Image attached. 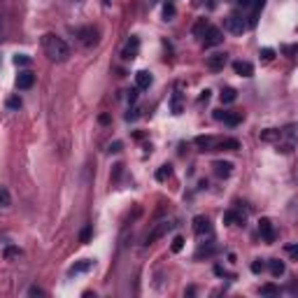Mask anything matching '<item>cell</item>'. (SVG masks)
I'll return each mask as SVG.
<instances>
[{
    "label": "cell",
    "instance_id": "1",
    "mask_svg": "<svg viewBox=\"0 0 298 298\" xmlns=\"http://www.w3.org/2000/svg\"><path fill=\"white\" fill-rule=\"evenodd\" d=\"M42 49L49 56V61H54V63H65L70 58V47L65 44L63 37H58L54 33L42 35Z\"/></svg>",
    "mask_w": 298,
    "mask_h": 298
},
{
    "label": "cell",
    "instance_id": "2",
    "mask_svg": "<svg viewBox=\"0 0 298 298\" xmlns=\"http://www.w3.org/2000/svg\"><path fill=\"white\" fill-rule=\"evenodd\" d=\"M224 42V33L217 28V26H207V31L203 35V44H205V49H210V47H217V44Z\"/></svg>",
    "mask_w": 298,
    "mask_h": 298
},
{
    "label": "cell",
    "instance_id": "3",
    "mask_svg": "<svg viewBox=\"0 0 298 298\" xmlns=\"http://www.w3.org/2000/svg\"><path fill=\"white\" fill-rule=\"evenodd\" d=\"M224 26H226V31L233 33V35H242V33L247 31V23L242 17H238V14H231L226 21H224Z\"/></svg>",
    "mask_w": 298,
    "mask_h": 298
},
{
    "label": "cell",
    "instance_id": "4",
    "mask_svg": "<svg viewBox=\"0 0 298 298\" xmlns=\"http://www.w3.org/2000/svg\"><path fill=\"white\" fill-rule=\"evenodd\" d=\"M170 228H172V224H170V222H161V224H156V226H154V228H151V231L147 233L145 242H147V245H154V242L159 240L161 235H166L168 231H170Z\"/></svg>",
    "mask_w": 298,
    "mask_h": 298
},
{
    "label": "cell",
    "instance_id": "5",
    "mask_svg": "<svg viewBox=\"0 0 298 298\" xmlns=\"http://www.w3.org/2000/svg\"><path fill=\"white\" fill-rule=\"evenodd\" d=\"M77 35H79V40H82V44H84V47H93V44L98 42V31L93 28V26L79 28V31H77Z\"/></svg>",
    "mask_w": 298,
    "mask_h": 298
},
{
    "label": "cell",
    "instance_id": "6",
    "mask_svg": "<svg viewBox=\"0 0 298 298\" xmlns=\"http://www.w3.org/2000/svg\"><path fill=\"white\" fill-rule=\"evenodd\" d=\"M214 119L228 124V126H238V124L242 121V114H240V112H224V110H217V112H214Z\"/></svg>",
    "mask_w": 298,
    "mask_h": 298
},
{
    "label": "cell",
    "instance_id": "7",
    "mask_svg": "<svg viewBox=\"0 0 298 298\" xmlns=\"http://www.w3.org/2000/svg\"><path fill=\"white\" fill-rule=\"evenodd\" d=\"M193 233L203 238V235H212V224L207 217H196L193 219Z\"/></svg>",
    "mask_w": 298,
    "mask_h": 298
},
{
    "label": "cell",
    "instance_id": "8",
    "mask_svg": "<svg viewBox=\"0 0 298 298\" xmlns=\"http://www.w3.org/2000/svg\"><path fill=\"white\" fill-rule=\"evenodd\" d=\"M140 52V40L135 37V35H130V40L126 42V47L121 49V58L124 61H130V58H135Z\"/></svg>",
    "mask_w": 298,
    "mask_h": 298
},
{
    "label": "cell",
    "instance_id": "9",
    "mask_svg": "<svg viewBox=\"0 0 298 298\" xmlns=\"http://www.w3.org/2000/svg\"><path fill=\"white\" fill-rule=\"evenodd\" d=\"M259 233H261V238L266 240L268 245L275 242V228H273V222H270V219H261V222H259Z\"/></svg>",
    "mask_w": 298,
    "mask_h": 298
},
{
    "label": "cell",
    "instance_id": "10",
    "mask_svg": "<svg viewBox=\"0 0 298 298\" xmlns=\"http://www.w3.org/2000/svg\"><path fill=\"white\" fill-rule=\"evenodd\" d=\"M35 84V74L31 70H21V73L17 74V89L19 91H26V89H31Z\"/></svg>",
    "mask_w": 298,
    "mask_h": 298
},
{
    "label": "cell",
    "instance_id": "11",
    "mask_svg": "<svg viewBox=\"0 0 298 298\" xmlns=\"http://www.w3.org/2000/svg\"><path fill=\"white\" fill-rule=\"evenodd\" d=\"M93 268V261L91 259H84V261H77V263H73V266L68 268V275H82V273H89Z\"/></svg>",
    "mask_w": 298,
    "mask_h": 298
},
{
    "label": "cell",
    "instance_id": "12",
    "mask_svg": "<svg viewBox=\"0 0 298 298\" xmlns=\"http://www.w3.org/2000/svg\"><path fill=\"white\" fill-rule=\"evenodd\" d=\"M226 63H228V56L222 54V52L212 54V56L207 58V68H210V70H224V65Z\"/></svg>",
    "mask_w": 298,
    "mask_h": 298
},
{
    "label": "cell",
    "instance_id": "13",
    "mask_svg": "<svg viewBox=\"0 0 298 298\" xmlns=\"http://www.w3.org/2000/svg\"><path fill=\"white\" fill-rule=\"evenodd\" d=\"M212 168H214V175H217V177H231L233 163H228V161H214Z\"/></svg>",
    "mask_w": 298,
    "mask_h": 298
},
{
    "label": "cell",
    "instance_id": "14",
    "mask_svg": "<svg viewBox=\"0 0 298 298\" xmlns=\"http://www.w3.org/2000/svg\"><path fill=\"white\" fill-rule=\"evenodd\" d=\"M235 149H240V142L235 138L217 140V145H214V151H235Z\"/></svg>",
    "mask_w": 298,
    "mask_h": 298
},
{
    "label": "cell",
    "instance_id": "15",
    "mask_svg": "<svg viewBox=\"0 0 298 298\" xmlns=\"http://www.w3.org/2000/svg\"><path fill=\"white\" fill-rule=\"evenodd\" d=\"M214 145H217V140L212 135H198L196 138V147L201 151H214Z\"/></svg>",
    "mask_w": 298,
    "mask_h": 298
},
{
    "label": "cell",
    "instance_id": "16",
    "mask_svg": "<svg viewBox=\"0 0 298 298\" xmlns=\"http://www.w3.org/2000/svg\"><path fill=\"white\" fill-rule=\"evenodd\" d=\"M151 82H154V77H151L149 70H140V73H135V86H138V89H149Z\"/></svg>",
    "mask_w": 298,
    "mask_h": 298
},
{
    "label": "cell",
    "instance_id": "17",
    "mask_svg": "<svg viewBox=\"0 0 298 298\" xmlns=\"http://www.w3.org/2000/svg\"><path fill=\"white\" fill-rule=\"evenodd\" d=\"M233 70L240 74V77H252V74H254V65L249 63V61H235Z\"/></svg>",
    "mask_w": 298,
    "mask_h": 298
},
{
    "label": "cell",
    "instance_id": "18",
    "mask_svg": "<svg viewBox=\"0 0 298 298\" xmlns=\"http://www.w3.org/2000/svg\"><path fill=\"white\" fill-rule=\"evenodd\" d=\"M268 268H270V275L273 277H282L284 270H287L284 261H279V259H270V261H268Z\"/></svg>",
    "mask_w": 298,
    "mask_h": 298
},
{
    "label": "cell",
    "instance_id": "19",
    "mask_svg": "<svg viewBox=\"0 0 298 298\" xmlns=\"http://www.w3.org/2000/svg\"><path fill=\"white\" fill-rule=\"evenodd\" d=\"M261 140L263 142H279L282 140V130L279 128H266V130H261Z\"/></svg>",
    "mask_w": 298,
    "mask_h": 298
},
{
    "label": "cell",
    "instance_id": "20",
    "mask_svg": "<svg viewBox=\"0 0 298 298\" xmlns=\"http://www.w3.org/2000/svg\"><path fill=\"white\" fill-rule=\"evenodd\" d=\"M266 7V0H254L252 2V17H249V26H256V21H259V14H261V10Z\"/></svg>",
    "mask_w": 298,
    "mask_h": 298
},
{
    "label": "cell",
    "instance_id": "21",
    "mask_svg": "<svg viewBox=\"0 0 298 298\" xmlns=\"http://www.w3.org/2000/svg\"><path fill=\"white\" fill-rule=\"evenodd\" d=\"M182 103H184V96H182L180 91H175V96H172V100H170L172 114H182Z\"/></svg>",
    "mask_w": 298,
    "mask_h": 298
},
{
    "label": "cell",
    "instance_id": "22",
    "mask_svg": "<svg viewBox=\"0 0 298 298\" xmlns=\"http://www.w3.org/2000/svg\"><path fill=\"white\" fill-rule=\"evenodd\" d=\"M235 98H238V91H235V89H231V86L222 89V103H233Z\"/></svg>",
    "mask_w": 298,
    "mask_h": 298
},
{
    "label": "cell",
    "instance_id": "23",
    "mask_svg": "<svg viewBox=\"0 0 298 298\" xmlns=\"http://www.w3.org/2000/svg\"><path fill=\"white\" fill-rule=\"evenodd\" d=\"M170 175H172V166H168V163H166V166H161V168H159V172H156V180L166 182Z\"/></svg>",
    "mask_w": 298,
    "mask_h": 298
},
{
    "label": "cell",
    "instance_id": "24",
    "mask_svg": "<svg viewBox=\"0 0 298 298\" xmlns=\"http://www.w3.org/2000/svg\"><path fill=\"white\" fill-rule=\"evenodd\" d=\"M12 205V196L5 186H0V207H10Z\"/></svg>",
    "mask_w": 298,
    "mask_h": 298
},
{
    "label": "cell",
    "instance_id": "25",
    "mask_svg": "<svg viewBox=\"0 0 298 298\" xmlns=\"http://www.w3.org/2000/svg\"><path fill=\"white\" fill-rule=\"evenodd\" d=\"M224 224H228V226H233V224H242V219L233 212V210H228V212L224 214Z\"/></svg>",
    "mask_w": 298,
    "mask_h": 298
},
{
    "label": "cell",
    "instance_id": "26",
    "mask_svg": "<svg viewBox=\"0 0 298 298\" xmlns=\"http://www.w3.org/2000/svg\"><path fill=\"white\" fill-rule=\"evenodd\" d=\"M207 26H210V23L205 21V19H201V21L196 23V28H193V35H196V37H203L205 31H207Z\"/></svg>",
    "mask_w": 298,
    "mask_h": 298
},
{
    "label": "cell",
    "instance_id": "27",
    "mask_svg": "<svg viewBox=\"0 0 298 298\" xmlns=\"http://www.w3.org/2000/svg\"><path fill=\"white\" fill-rule=\"evenodd\" d=\"M14 65H17V68L31 65V56H26V54H17V56H14Z\"/></svg>",
    "mask_w": 298,
    "mask_h": 298
},
{
    "label": "cell",
    "instance_id": "28",
    "mask_svg": "<svg viewBox=\"0 0 298 298\" xmlns=\"http://www.w3.org/2000/svg\"><path fill=\"white\" fill-rule=\"evenodd\" d=\"M261 294H263V296H277V294H279V287H275V284H263V287H261Z\"/></svg>",
    "mask_w": 298,
    "mask_h": 298
},
{
    "label": "cell",
    "instance_id": "29",
    "mask_svg": "<svg viewBox=\"0 0 298 298\" xmlns=\"http://www.w3.org/2000/svg\"><path fill=\"white\" fill-rule=\"evenodd\" d=\"M182 247H184V238H182V235H175V238H172L170 249L175 252V254H177V252H182Z\"/></svg>",
    "mask_w": 298,
    "mask_h": 298
},
{
    "label": "cell",
    "instance_id": "30",
    "mask_svg": "<svg viewBox=\"0 0 298 298\" xmlns=\"http://www.w3.org/2000/svg\"><path fill=\"white\" fill-rule=\"evenodd\" d=\"M21 254L23 252L19 249V247H5V254L2 256H5V259H14V256H21Z\"/></svg>",
    "mask_w": 298,
    "mask_h": 298
},
{
    "label": "cell",
    "instance_id": "31",
    "mask_svg": "<svg viewBox=\"0 0 298 298\" xmlns=\"http://www.w3.org/2000/svg\"><path fill=\"white\" fill-rule=\"evenodd\" d=\"M7 107H10V110H21V98L19 96L10 98V100H7Z\"/></svg>",
    "mask_w": 298,
    "mask_h": 298
},
{
    "label": "cell",
    "instance_id": "32",
    "mask_svg": "<svg viewBox=\"0 0 298 298\" xmlns=\"http://www.w3.org/2000/svg\"><path fill=\"white\" fill-rule=\"evenodd\" d=\"M249 268H252V273H254V275H259V273H263V268H266V266H263V263H261V261L256 259V261H254V263H252Z\"/></svg>",
    "mask_w": 298,
    "mask_h": 298
},
{
    "label": "cell",
    "instance_id": "33",
    "mask_svg": "<svg viewBox=\"0 0 298 298\" xmlns=\"http://www.w3.org/2000/svg\"><path fill=\"white\" fill-rule=\"evenodd\" d=\"M28 296H44V289H40L37 284H33V287L28 289Z\"/></svg>",
    "mask_w": 298,
    "mask_h": 298
},
{
    "label": "cell",
    "instance_id": "34",
    "mask_svg": "<svg viewBox=\"0 0 298 298\" xmlns=\"http://www.w3.org/2000/svg\"><path fill=\"white\" fill-rule=\"evenodd\" d=\"M163 17H166V19H170V17H175V7H172L170 2H168V5L163 7Z\"/></svg>",
    "mask_w": 298,
    "mask_h": 298
},
{
    "label": "cell",
    "instance_id": "35",
    "mask_svg": "<svg viewBox=\"0 0 298 298\" xmlns=\"http://www.w3.org/2000/svg\"><path fill=\"white\" fill-rule=\"evenodd\" d=\"M261 56H263V61H273V58H275V52H273V49H261Z\"/></svg>",
    "mask_w": 298,
    "mask_h": 298
},
{
    "label": "cell",
    "instance_id": "36",
    "mask_svg": "<svg viewBox=\"0 0 298 298\" xmlns=\"http://www.w3.org/2000/svg\"><path fill=\"white\" fill-rule=\"evenodd\" d=\"M79 238H82V242H89V238H91V228L86 226L84 231H82V235H79Z\"/></svg>",
    "mask_w": 298,
    "mask_h": 298
},
{
    "label": "cell",
    "instance_id": "37",
    "mask_svg": "<svg viewBox=\"0 0 298 298\" xmlns=\"http://www.w3.org/2000/svg\"><path fill=\"white\" fill-rule=\"evenodd\" d=\"M133 119H138V107H133V110L126 114V121H133Z\"/></svg>",
    "mask_w": 298,
    "mask_h": 298
},
{
    "label": "cell",
    "instance_id": "38",
    "mask_svg": "<svg viewBox=\"0 0 298 298\" xmlns=\"http://www.w3.org/2000/svg\"><path fill=\"white\" fill-rule=\"evenodd\" d=\"M128 100H130V103H135V100H138V89L128 91Z\"/></svg>",
    "mask_w": 298,
    "mask_h": 298
},
{
    "label": "cell",
    "instance_id": "39",
    "mask_svg": "<svg viewBox=\"0 0 298 298\" xmlns=\"http://www.w3.org/2000/svg\"><path fill=\"white\" fill-rule=\"evenodd\" d=\"M235 2H238V5H240V7H249V5H252V2H254V0H235Z\"/></svg>",
    "mask_w": 298,
    "mask_h": 298
},
{
    "label": "cell",
    "instance_id": "40",
    "mask_svg": "<svg viewBox=\"0 0 298 298\" xmlns=\"http://www.w3.org/2000/svg\"><path fill=\"white\" fill-rule=\"evenodd\" d=\"M110 151H121V142H112V145H110Z\"/></svg>",
    "mask_w": 298,
    "mask_h": 298
},
{
    "label": "cell",
    "instance_id": "41",
    "mask_svg": "<svg viewBox=\"0 0 298 298\" xmlns=\"http://www.w3.org/2000/svg\"><path fill=\"white\" fill-rule=\"evenodd\" d=\"M284 52H287L289 56H291V58H294V54H296V47H284Z\"/></svg>",
    "mask_w": 298,
    "mask_h": 298
},
{
    "label": "cell",
    "instance_id": "42",
    "mask_svg": "<svg viewBox=\"0 0 298 298\" xmlns=\"http://www.w3.org/2000/svg\"><path fill=\"white\" fill-rule=\"evenodd\" d=\"M287 252H289V254H291V256H296V252H298V249H296V245H289V247H287Z\"/></svg>",
    "mask_w": 298,
    "mask_h": 298
},
{
    "label": "cell",
    "instance_id": "43",
    "mask_svg": "<svg viewBox=\"0 0 298 298\" xmlns=\"http://www.w3.org/2000/svg\"><path fill=\"white\" fill-rule=\"evenodd\" d=\"M149 2H156V0H149Z\"/></svg>",
    "mask_w": 298,
    "mask_h": 298
}]
</instances>
